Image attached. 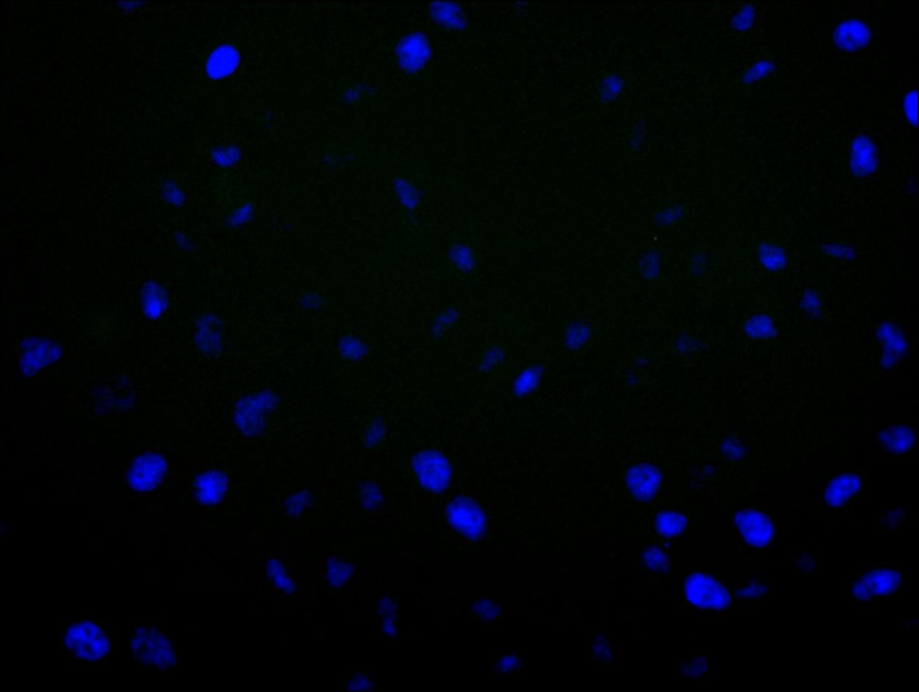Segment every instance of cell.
Segmentation results:
<instances>
[{"label":"cell","instance_id":"1","mask_svg":"<svg viewBox=\"0 0 919 692\" xmlns=\"http://www.w3.org/2000/svg\"><path fill=\"white\" fill-rule=\"evenodd\" d=\"M65 644L74 656L87 661L100 660L109 650L106 634L90 621L70 626L65 635Z\"/></svg>","mask_w":919,"mask_h":692},{"label":"cell","instance_id":"2","mask_svg":"<svg viewBox=\"0 0 919 692\" xmlns=\"http://www.w3.org/2000/svg\"><path fill=\"white\" fill-rule=\"evenodd\" d=\"M131 648L133 654L145 664L167 669L174 661L169 639L151 626L139 628L136 632Z\"/></svg>","mask_w":919,"mask_h":692},{"label":"cell","instance_id":"3","mask_svg":"<svg viewBox=\"0 0 919 692\" xmlns=\"http://www.w3.org/2000/svg\"><path fill=\"white\" fill-rule=\"evenodd\" d=\"M685 593L694 605L704 609H721L730 603L726 589L710 576L693 574L685 582Z\"/></svg>","mask_w":919,"mask_h":692},{"label":"cell","instance_id":"4","mask_svg":"<svg viewBox=\"0 0 919 692\" xmlns=\"http://www.w3.org/2000/svg\"><path fill=\"white\" fill-rule=\"evenodd\" d=\"M900 575L890 569H877L864 574L853 587V594L861 600L889 593L896 590Z\"/></svg>","mask_w":919,"mask_h":692},{"label":"cell","instance_id":"5","mask_svg":"<svg viewBox=\"0 0 919 692\" xmlns=\"http://www.w3.org/2000/svg\"><path fill=\"white\" fill-rule=\"evenodd\" d=\"M738 526L745 540L754 547L766 545L773 534L768 520L756 512L741 515L738 520Z\"/></svg>","mask_w":919,"mask_h":692},{"label":"cell","instance_id":"6","mask_svg":"<svg viewBox=\"0 0 919 692\" xmlns=\"http://www.w3.org/2000/svg\"><path fill=\"white\" fill-rule=\"evenodd\" d=\"M643 559L646 565L653 570L664 571L668 568V559L658 548L652 547L647 550L644 554Z\"/></svg>","mask_w":919,"mask_h":692}]
</instances>
